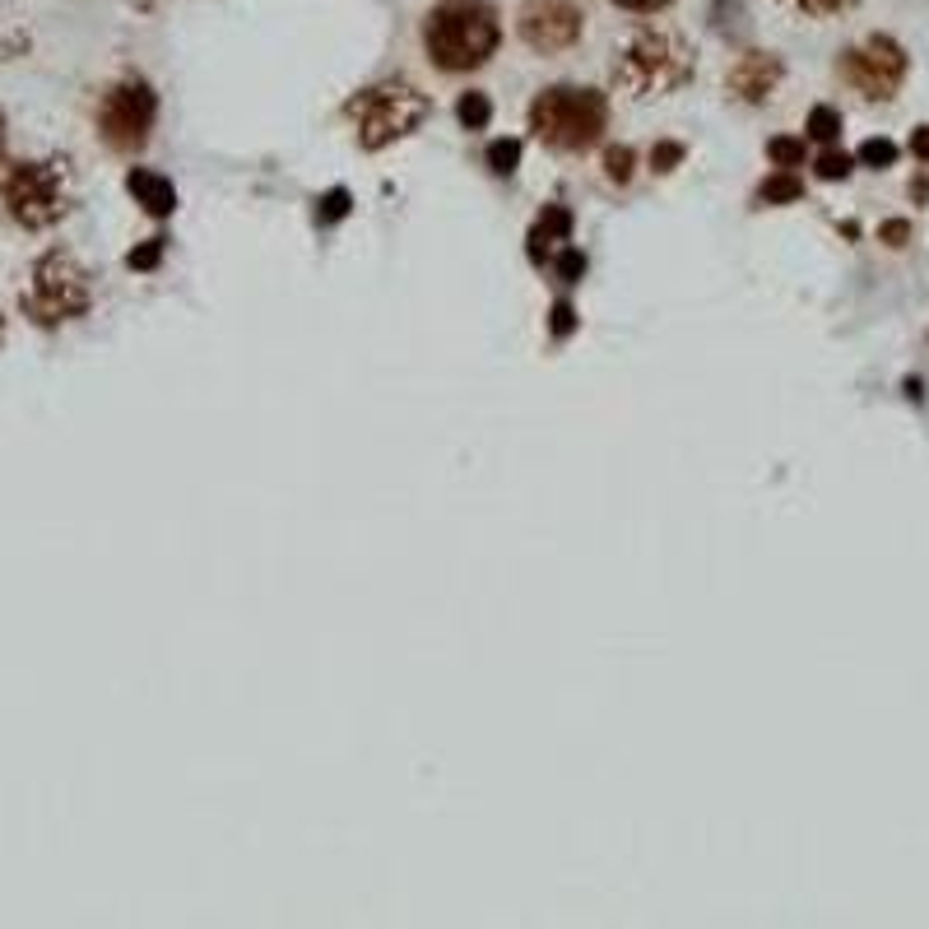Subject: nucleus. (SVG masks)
Masks as SVG:
<instances>
[{
	"label": "nucleus",
	"instance_id": "obj_1",
	"mask_svg": "<svg viewBox=\"0 0 929 929\" xmlns=\"http://www.w3.org/2000/svg\"><path fill=\"white\" fill-rule=\"evenodd\" d=\"M497 43L502 24L489 0H446L423 24V47L433 56V66L446 74L479 70L497 51Z\"/></svg>",
	"mask_w": 929,
	"mask_h": 929
},
{
	"label": "nucleus",
	"instance_id": "obj_2",
	"mask_svg": "<svg viewBox=\"0 0 929 929\" xmlns=\"http://www.w3.org/2000/svg\"><path fill=\"white\" fill-rule=\"evenodd\" d=\"M609 126V98L586 84H553L530 103V130L557 154H581Z\"/></svg>",
	"mask_w": 929,
	"mask_h": 929
},
{
	"label": "nucleus",
	"instance_id": "obj_3",
	"mask_svg": "<svg viewBox=\"0 0 929 929\" xmlns=\"http://www.w3.org/2000/svg\"><path fill=\"white\" fill-rule=\"evenodd\" d=\"M697 56L693 47L674 33H637L619 56V70L613 80L619 89H627L632 98H660V93H674L693 80Z\"/></svg>",
	"mask_w": 929,
	"mask_h": 929
},
{
	"label": "nucleus",
	"instance_id": "obj_4",
	"mask_svg": "<svg viewBox=\"0 0 929 929\" xmlns=\"http://www.w3.org/2000/svg\"><path fill=\"white\" fill-rule=\"evenodd\" d=\"M344 117L358 130V144L363 149H386L427 121V98L404 84V80H386V84H372L363 93H353L344 103Z\"/></svg>",
	"mask_w": 929,
	"mask_h": 929
},
{
	"label": "nucleus",
	"instance_id": "obj_5",
	"mask_svg": "<svg viewBox=\"0 0 929 929\" xmlns=\"http://www.w3.org/2000/svg\"><path fill=\"white\" fill-rule=\"evenodd\" d=\"M0 200H5L10 219L19 228H51L70 214V181L61 163H19L10 177L0 181Z\"/></svg>",
	"mask_w": 929,
	"mask_h": 929
},
{
	"label": "nucleus",
	"instance_id": "obj_6",
	"mask_svg": "<svg viewBox=\"0 0 929 929\" xmlns=\"http://www.w3.org/2000/svg\"><path fill=\"white\" fill-rule=\"evenodd\" d=\"M93 293H89V274L74 256L66 251H51L33 266L28 279V293H24V307L37 326H66V321H80L89 311Z\"/></svg>",
	"mask_w": 929,
	"mask_h": 929
},
{
	"label": "nucleus",
	"instance_id": "obj_7",
	"mask_svg": "<svg viewBox=\"0 0 929 929\" xmlns=\"http://www.w3.org/2000/svg\"><path fill=\"white\" fill-rule=\"evenodd\" d=\"M906 70H910L906 47L897 43V37H887V33H873V37H865L860 47H846L842 51V80L855 93L873 98V103L892 98V93L902 89Z\"/></svg>",
	"mask_w": 929,
	"mask_h": 929
},
{
	"label": "nucleus",
	"instance_id": "obj_8",
	"mask_svg": "<svg viewBox=\"0 0 929 929\" xmlns=\"http://www.w3.org/2000/svg\"><path fill=\"white\" fill-rule=\"evenodd\" d=\"M158 121V93L149 89L144 80H121V84H111L107 89V98L98 107V130H103V140L111 149H121V154H130V149H140L149 144V130H154Z\"/></svg>",
	"mask_w": 929,
	"mask_h": 929
},
{
	"label": "nucleus",
	"instance_id": "obj_9",
	"mask_svg": "<svg viewBox=\"0 0 929 929\" xmlns=\"http://www.w3.org/2000/svg\"><path fill=\"white\" fill-rule=\"evenodd\" d=\"M581 28H586V14L576 0H526L516 19V33L520 43L534 47L539 56H557L581 43Z\"/></svg>",
	"mask_w": 929,
	"mask_h": 929
},
{
	"label": "nucleus",
	"instance_id": "obj_10",
	"mask_svg": "<svg viewBox=\"0 0 929 929\" xmlns=\"http://www.w3.org/2000/svg\"><path fill=\"white\" fill-rule=\"evenodd\" d=\"M786 80V66H780V56L772 51H743L734 70H730V93L739 103H767L776 84Z\"/></svg>",
	"mask_w": 929,
	"mask_h": 929
},
{
	"label": "nucleus",
	"instance_id": "obj_11",
	"mask_svg": "<svg viewBox=\"0 0 929 929\" xmlns=\"http://www.w3.org/2000/svg\"><path fill=\"white\" fill-rule=\"evenodd\" d=\"M567 237H572V210L567 204H549V210L534 219V228L526 233V256L534 266H549L553 247H567Z\"/></svg>",
	"mask_w": 929,
	"mask_h": 929
},
{
	"label": "nucleus",
	"instance_id": "obj_12",
	"mask_svg": "<svg viewBox=\"0 0 929 929\" xmlns=\"http://www.w3.org/2000/svg\"><path fill=\"white\" fill-rule=\"evenodd\" d=\"M126 191H130V200H136L144 214H154V219H167V214L177 210V186L167 181L163 173H154V167H130Z\"/></svg>",
	"mask_w": 929,
	"mask_h": 929
},
{
	"label": "nucleus",
	"instance_id": "obj_13",
	"mask_svg": "<svg viewBox=\"0 0 929 929\" xmlns=\"http://www.w3.org/2000/svg\"><path fill=\"white\" fill-rule=\"evenodd\" d=\"M804 196V181L795 177V167H776V173L757 186V204H795Z\"/></svg>",
	"mask_w": 929,
	"mask_h": 929
},
{
	"label": "nucleus",
	"instance_id": "obj_14",
	"mask_svg": "<svg viewBox=\"0 0 929 929\" xmlns=\"http://www.w3.org/2000/svg\"><path fill=\"white\" fill-rule=\"evenodd\" d=\"M456 121L465 126V130H483L493 121V98L483 89H470V93H460L456 98Z\"/></svg>",
	"mask_w": 929,
	"mask_h": 929
},
{
	"label": "nucleus",
	"instance_id": "obj_15",
	"mask_svg": "<svg viewBox=\"0 0 929 929\" xmlns=\"http://www.w3.org/2000/svg\"><path fill=\"white\" fill-rule=\"evenodd\" d=\"M804 130H809V140H818V144H836V140H842V111L827 107V103H818L809 111Z\"/></svg>",
	"mask_w": 929,
	"mask_h": 929
},
{
	"label": "nucleus",
	"instance_id": "obj_16",
	"mask_svg": "<svg viewBox=\"0 0 929 929\" xmlns=\"http://www.w3.org/2000/svg\"><path fill=\"white\" fill-rule=\"evenodd\" d=\"M897 158H902V149L892 144V140H883V136H873V140H865L860 149H855V163L873 167V173H883V167H892Z\"/></svg>",
	"mask_w": 929,
	"mask_h": 929
},
{
	"label": "nucleus",
	"instance_id": "obj_17",
	"mask_svg": "<svg viewBox=\"0 0 929 929\" xmlns=\"http://www.w3.org/2000/svg\"><path fill=\"white\" fill-rule=\"evenodd\" d=\"M850 167H855V158H850V154H842L836 144H827L823 154L813 158V177H818V181H846V177H850Z\"/></svg>",
	"mask_w": 929,
	"mask_h": 929
},
{
	"label": "nucleus",
	"instance_id": "obj_18",
	"mask_svg": "<svg viewBox=\"0 0 929 929\" xmlns=\"http://www.w3.org/2000/svg\"><path fill=\"white\" fill-rule=\"evenodd\" d=\"M604 173H609V181L627 186L632 173H637V149H632V144H609L604 149Z\"/></svg>",
	"mask_w": 929,
	"mask_h": 929
},
{
	"label": "nucleus",
	"instance_id": "obj_19",
	"mask_svg": "<svg viewBox=\"0 0 929 929\" xmlns=\"http://www.w3.org/2000/svg\"><path fill=\"white\" fill-rule=\"evenodd\" d=\"M349 210H353V196L344 191V186H330V191L321 196V210H316V223H321V228H334L340 219H349Z\"/></svg>",
	"mask_w": 929,
	"mask_h": 929
},
{
	"label": "nucleus",
	"instance_id": "obj_20",
	"mask_svg": "<svg viewBox=\"0 0 929 929\" xmlns=\"http://www.w3.org/2000/svg\"><path fill=\"white\" fill-rule=\"evenodd\" d=\"M489 167L497 177H511L520 167V140H493L489 144Z\"/></svg>",
	"mask_w": 929,
	"mask_h": 929
},
{
	"label": "nucleus",
	"instance_id": "obj_21",
	"mask_svg": "<svg viewBox=\"0 0 929 929\" xmlns=\"http://www.w3.org/2000/svg\"><path fill=\"white\" fill-rule=\"evenodd\" d=\"M767 158H772L776 167H799V163H804V140L776 136V140H767Z\"/></svg>",
	"mask_w": 929,
	"mask_h": 929
},
{
	"label": "nucleus",
	"instance_id": "obj_22",
	"mask_svg": "<svg viewBox=\"0 0 929 929\" xmlns=\"http://www.w3.org/2000/svg\"><path fill=\"white\" fill-rule=\"evenodd\" d=\"M780 5H790V10H799V14H813V19H827V14L855 10L860 0H780Z\"/></svg>",
	"mask_w": 929,
	"mask_h": 929
},
{
	"label": "nucleus",
	"instance_id": "obj_23",
	"mask_svg": "<svg viewBox=\"0 0 929 929\" xmlns=\"http://www.w3.org/2000/svg\"><path fill=\"white\" fill-rule=\"evenodd\" d=\"M553 270L567 279V284H576V279L586 274V251H576V247H557L553 256Z\"/></svg>",
	"mask_w": 929,
	"mask_h": 929
},
{
	"label": "nucleus",
	"instance_id": "obj_24",
	"mask_svg": "<svg viewBox=\"0 0 929 929\" xmlns=\"http://www.w3.org/2000/svg\"><path fill=\"white\" fill-rule=\"evenodd\" d=\"M679 163H683V144L679 140H660L656 149H650V173H674Z\"/></svg>",
	"mask_w": 929,
	"mask_h": 929
},
{
	"label": "nucleus",
	"instance_id": "obj_25",
	"mask_svg": "<svg viewBox=\"0 0 929 929\" xmlns=\"http://www.w3.org/2000/svg\"><path fill=\"white\" fill-rule=\"evenodd\" d=\"M158 260H163V242H140V247L126 256V266L130 270H154Z\"/></svg>",
	"mask_w": 929,
	"mask_h": 929
},
{
	"label": "nucleus",
	"instance_id": "obj_26",
	"mask_svg": "<svg viewBox=\"0 0 929 929\" xmlns=\"http://www.w3.org/2000/svg\"><path fill=\"white\" fill-rule=\"evenodd\" d=\"M879 242H883V247H906V242H910V223L906 219H883L879 223Z\"/></svg>",
	"mask_w": 929,
	"mask_h": 929
},
{
	"label": "nucleus",
	"instance_id": "obj_27",
	"mask_svg": "<svg viewBox=\"0 0 929 929\" xmlns=\"http://www.w3.org/2000/svg\"><path fill=\"white\" fill-rule=\"evenodd\" d=\"M553 321H549V330H553V340H563V334H572L576 330V311H572V303H553Z\"/></svg>",
	"mask_w": 929,
	"mask_h": 929
},
{
	"label": "nucleus",
	"instance_id": "obj_28",
	"mask_svg": "<svg viewBox=\"0 0 929 929\" xmlns=\"http://www.w3.org/2000/svg\"><path fill=\"white\" fill-rule=\"evenodd\" d=\"M619 10H627V14H660V10H669L674 0H613Z\"/></svg>",
	"mask_w": 929,
	"mask_h": 929
},
{
	"label": "nucleus",
	"instance_id": "obj_29",
	"mask_svg": "<svg viewBox=\"0 0 929 929\" xmlns=\"http://www.w3.org/2000/svg\"><path fill=\"white\" fill-rule=\"evenodd\" d=\"M906 149H910V154H916L920 163H929V126H916V130H910V144H906Z\"/></svg>",
	"mask_w": 929,
	"mask_h": 929
},
{
	"label": "nucleus",
	"instance_id": "obj_30",
	"mask_svg": "<svg viewBox=\"0 0 929 929\" xmlns=\"http://www.w3.org/2000/svg\"><path fill=\"white\" fill-rule=\"evenodd\" d=\"M906 396H910V400H916V404L925 400V386H920V377H910V381H906Z\"/></svg>",
	"mask_w": 929,
	"mask_h": 929
},
{
	"label": "nucleus",
	"instance_id": "obj_31",
	"mask_svg": "<svg viewBox=\"0 0 929 929\" xmlns=\"http://www.w3.org/2000/svg\"><path fill=\"white\" fill-rule=\"evenodd\" d=\"M0 154H5V111H0Z\"/></svg>",
	"mask_w": 929,
	"mask_h": 929
}]
</instances>
